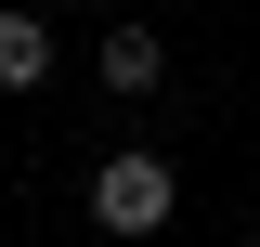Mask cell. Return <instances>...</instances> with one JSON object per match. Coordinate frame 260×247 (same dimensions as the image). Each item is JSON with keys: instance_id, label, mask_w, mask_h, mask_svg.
<instances>
[{"instance_id": "1", "label": "cell", "mask_w": 260, "mask_h": 247, "mask_svg": "<svg viewBox=\"0 0 260 247\" xmlns=\"http://www.w3.org/2000/svg\"><path fill=\"white\" fill-rule=\"evenodd\" d=\"M91 221H104V234H130V247L169 234V221H182V169L143 156V143H130V156H91Z\"/></svg>"}, {"instance_id": "2", "label": "cell", "mask_w": 260, "mask_h": 247, "mask_svg": "<svg viewBox=\"0 0 260 247\" xmlns=\"http://www.w3.org/2000/svg\"><path fill=\"white\" fill-rule=\"evenodd\" d=\"M91 78H104L117 104H143V91L169 78V39H156V26H104V39H91Z\"/></svg>"}, {"instance_id": "3", "label": "cell", "mask_w": 260, "mask_h": 247, "mask_svg": "<svg viewBox=\"0 0 260 247\" xmlns=\"http://www.w3.org/2000/svg\"><path fill=\"white\" fill-rule=\"evenodd\" d=\"M52 78V26L39 13H0V91H39Z\"/></svg>"}]
</instances>
